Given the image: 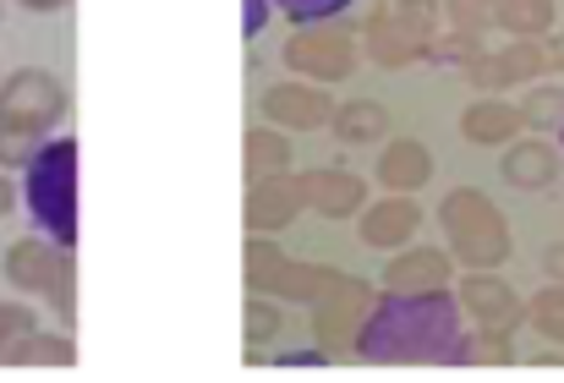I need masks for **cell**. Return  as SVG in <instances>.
<instances>
[{
    "label": "cell",
    "instance_id": "cell-1",
    "mask_svg": "<svg viewBox=\"0 0 564 383\" xmlns=\"http://www.w3.org/2000/svg\"><path fill=\"white\" fill-rule=\"evenodd\" d=\"M357 362L373 368H466L471 335L449 291H383L357 335Z\"/></svg>",
    "mask_w": 564,
    "mask_h": 383
},
{
    "label": "cell",
    "instance_id": "cell-2",
    "mask_svg": "<svg viewBox=\"0 0 564 383\" xmlns=\"http://www.w3.org/2000/svg\"><path fill=\"white\" fill-rule=\"evenodd\" d=\"M28 214L33 225L61 241V247H77V138H44V149L28 160Z\"/></svg>",
    "mask_w": 564,
    "mask_h": 383
},
{
    "label": "cell",
    "instance_id": "cell-3",
    "mask_svg": "<svg viewBox=\"0 0 564 383\" xmlns=\"http://www.w3.org/2000/svg\"><path fill=\"white\" fill-rule=\"evenodd\" d=\"M438 225H444L449 258L466 263V269H494V263H505V252H510V225H505V214L477 187L444 192Z\"/></svg>",
    "mask_w": 564,
    "mask_h": 383
},
{
    "label": "cell",
    "instance_id": "cell-4",
    "mask_svg": "<svg viewBox=\"0 0 564 383\" xmlns=\"http://www.w3.org/2000/svg\"><path fill=\"white\" fill-rule=\"evenodd\" d=\"M72 110V94L55 72L44 66H22L0 83V132H17V138H50Z\"/></svg>",
    "mask_w": 564,
    "mask_h": 383
},
{
    "label": "cell",
    "instance_id": "cell-5",
    "mask_svg": "<svg viewBox=\"0 0 564 383\" xmlns=\"http://www.w3.org/2000/svg\"><path fill=\"white\" fill-rule=\"evenodd\" d=\"M335 280H340V269L285 258V247H274L269 236H252V241H247V291H252V296H274V302H302V307H313Z\"/></svg>",
    "mask_w": 564,
    "mask_h": 383
},
{
    "label": "cell",
    "instance_id": "cell-6",
    "mask_svg": "<svg viewBox=\"0 0 564 383\" xmlns=\"http://www.w3.org/2000/svg\"><path fill=\"white\" fill-rule=\"evenodd\" d=\"M373 302H378L373 285H368V280H357V274H340V280L313 302V340L329 351V362L357 357V335H362V324H368Z\"/></svg>",
    "mask_w": 564,
    "mask_h": 383
},
{
    "label": "cell",
    "instance_id": "cell-7",
    "mask_svg": "<svg viewBox=\"0 0 564 383\" xmlns=\"http://www.w3.org/2000/svg\"><path fill=\"white\" fill-rule=\"evenodd\" d=\"M285 66L307 83H346L357 72V39L346 28H329V22H313V28H296L285 39Z\"/></svg>",
    "mask_w": 564,
    "mask_h": 383
},
{
    "label": "cell",
    "instance_id": "cell-8",
    "mask_svg": "<svg viewBox=\"0 0 564 383\" xmlns=\"http://www.w3.org/2000/svg\"><path fill=\"white\" fill-rule=\"evenodd\" d=\"M263 116L285 132H318L329 127L335 116V99H329V83H307V77H291V83H274L263 94Z\"/></svg>",
    "mask_w": 564,
    "mask_h": 383
},
{
    "label": "cell",
    "instance_id": "cell-9",
    "mask_svg": "<svg viewBox=\"0 0 564 383\" xmlns=\"http://www.w3.org/2000/svg\"><path fill=\"white\" fill-rule=\"evenodd\" d=\"M357 230H362V247L400 252V247H411L416 230H422V203H416L411 192H383L378 203H368V208L357 214Z\"/></svg>",
    "mask_w": 564,
    "mask_h": 383
},
{
    "label": "cell",
    "instance_id": "cell-10",
    "mask_svg": "<svg viewBox=\"0 0 564 383\" xmlns=\"http://www.w3.org/2000/svg\"><path fill=\"white\" fill-rule=\"evenodd\" d=\"M302 208H307L302 182L285 171V176L247 182V208H241V219H247V230H252V236H274V230H285Z\"/></svg>",
    "mask_w": 564,
    "mask_h": 383
},
{
    "label": "cell",
    "instance_id": "cell-11",
    "mask_svg": "<svg viewBox=\"0 0 564 383\" xmlns=\"http://www.w3.org/2000/svg\"><path fill=\"white\" fill-rule=\"evenodd\" d=\"M302 197L313 214L324 219H357L368 208V182L357 171H340V165H318V171H302Z\"/></svg>",
    "mask_w": 564,
    "mask_h": 383
},
{
    "label": "cell",
    "instance_id": "cell-12",
    "mask_svg": "<svg viewBox=\"0 0 564 383\" xmlns=\"http://www.w3.org/2000/svg\"><path fill=\"white\" fill-rule=\"evenodd\" d=\"M449 274H455V258H449V247L438 252V247H400V252H389V263H383V291H449Z\"/></svg>",
    "mask_w": 564,
    "mask_h": 383
},
{
    "label": "cell",
    "instance_id": "cell-13",
    "mask_svg": "<svg viewBox=\"0 0 564 383\" xmlns=\"http://www.w3.org/2000/svg\"><path fill=\"white\" fill-rule=\"evenodd\" d=\"M61 252H72V247H61V241H50V236H22V241H11L6 258H0L6 285L22 291V296H44V285H50Z\"/></svg>",
    "mask_w": 564,
    "mask_h": 383
},
{
    "label": "cell",
    "instance_id": "cell-14",
    "mask_svg": "<svg viewBox=\"0 0 564 383\" xmlns=\"http://www.w3.org/2000/svg\"><path fill=\"white\" fill-rule=\"evenodd\" d=\"M362 50L373 55L383 72H400V66H416V61H427V44H422L416 33H405L383 0H378L373 11H368V39H362Z\"/></svg>",
    "mask_w": 564,
    "mask_h": 383
},
{
    "label": "cell",
    "instance_id": "cell-15",
    "mask_svg": "<svg viewBox=\"0 0 564 383\" xmlns=\"http://www.w3.org/2000/svg\"><path fill=\"white\" fill-rule=\"evenodd\" d=\"M460 313L466 318H477L482 329H516V318H521V302L510 296V285H499V280H488L482 269H471L466 280H460Z\"/></svg>",
    "mask_w": 564,
    "mask_h": 383
},
{
    "label": "cell",
    "instance_id": "cell-16",
    "mask_svg": "<svg viewBox=\"0 0 564 383\" xmlns=\"http://www.w3.org/2000/svg\"><path fill=\"white\" fill-rule=\"evenodd\" d=\"M433 182V154H427V143H416V138H394V143H383V154H378V187L383 192H416Z\"/></svg>",
    "mask_w": 564,
    "mask_h": 383
},
{
    "label": "cell",
    "instance_id": "cell-17",
    "mask_svg": "<svg viewBox=\"0 0 564 383\" xmlns=\"http://www.w3.org/2000/svg\"><path fill=\"white\" fill-rule=\"evenodd\" d=\"M329 127H335V138H340L346 149H368V143H383V138H389V110H383L378 99H351V105H335Z\"/></svg>",
    "mask_w": 564,
    "mask_h": 383
},
{
    "label": "cell",
    "instance_id": "cell-18",
    "mask_svg": "<svg viewBox=\"0 0 564 383\" xmlns=\"http://www.w3.org/2000/svg\"><path fill=\"white\" fill-rule=\"evenodd\" d=\"M241 154H247V182H263V176H285L291 171V138H285V127H252L247 138H241Z\"/></svg>",
    "mask_w": 564,
    "mask_h": 383
},
{
    "label": "cell",
    "instance_id": "cell-19",
    "mask_svg": "<svg viewBox=\"0 0 564 383\" xmlns=\"http://www.w3.org/2000/svg\"><path fill=\"white\" fill-rule=\"evenodd\" d=\"M72 362H77L72 335H44V329L22 335V340H17V351L6 357V368H72Z\"/></svg>",
    "mask_w": 564,
    "mask_h": 383
},
{
    "label": "cell",
    "instance_id": "cell-20",
    "mask_svg": "<svg viewBox=\"0 0 564 383\" xmlns=\"http://www.w3.org/2000/svg\"><path fill=\"white\" fill-rule=\"evenodd\" d=\"M521 121H527V116H516L510 105H499V99H477V105L460 116V132H466L471 143H505Z\"/></svg>",
    "mask_w": 564,
    "mask_h": 383
},
{
    "label": "cell",
    "instance_id": "cell-21",
    "mask_svg": "<svg viewBox=\"0 0 564 383\" xmlns=\"http://www.w3.org/2000/svg\"><path fill=\"white\" fill-rule=\"evenodd\" d=\"M241 329H247V357L252 362H263V346H274L280 340V307H274V296H247V313H241Z\"/></svg>",
    "mask_w": 564,
    "mask_h": 383
},
{
    "label": "cell",
    "instance_id": "cell-22",
    "mask_svg": "<svg viewBox=\"0 0 564 383\" xmlns=\"http://www.w3.org/2000/svg\"><path fill=\"white\" fill-rule=\"evenodd\" d=\"M554 171H560V160H554L543 143L510 149V160H505V176H510L516 187H543V182H554Z\"/></svg>",
    "mask_w": 564,
    "mask_h": 383
},
{
    "label": "cell",
    "instance_id": "cell-23",
    "mask_svg": "<svg viewBox=\"0 0 564 383\" xmlns=\"http://www.w3.org/2000/svg\"><path fill=\"white\" fill-rule=\"evenodd\" d=\"M44 302H50V313L72 329L77 324V258L72 252H61V263H55V274H50V285H44Z\"/></svg>",
    "mask_w": 564,
    "mask_h": 383
},
{
    "label": "cell",
    "instance_id": "cell-24",
    "mask_svg": "<svg viewBox=\"0 0 564 383\" xmlns=\"http://www.w3.org/2000/svg\"><path fill=\"white\" fill-rule=\"evenodd\" d=\"M389 11H394V22H400L405 33H416V39L427 44V61H433V44H438V28H444L438 0H389Z\"/></svg>",
    "mask_w": 564,
    "mask_h": 383
},
{
    "label": "cell",
    "instance_id": "cell-25",
    "mask_svg": "<svg viewBox=\"0 0 564 383\" xmlns=\"http://www.w3.org/2000/svg\"><path fill=\"white\" fill-rule=\"evenodd\" d=\"M33 329H39V313H33L28 302H17V296L0 302V362H6V357L17 351V340L33 335Z\"/></svg>",
    "mask_w": 564,
    "mask_h": 383
},
{
    "label": "cell",
    "instance_id": "cell-26",
    "mask_svg": "<svg viewBox=\"0 0 564 383\" xmlns=\"http://www.w3.org/2000/svg\"><path fill=\"white\" fill-rule=\"evenodd\" d=\"M357 0H274V11L296 28H313V22H335L340 11H351Z\"/></svg>",
    "mask_w": 564,
    "mask_h": 383
},
{
    "label": "cell",
    "instance_id": "cell-27",
    "mask_svg": "<svg viewBox=\"0 0 564 383\" xmlns=\"http://www.w3.org/2000/svg\"><path fill=\"white\" fill-rule=\"evenodd\" d=\"M499 22L510 33H543L549 28V0H499Z\"/></svg>",
    "mask_w": 564,
    "mask_h": 383
},
{
    "label": "cell",
    "instance_id": "cell-28",
    "mask_svg": "<svg viewBox=\"0 0 564 383\" xmlns=\"http://www.w3.org/2000/svg\"><path fill=\"white\" fill-rule=\"evenodd\" d=\"M44 149V138H17V132H0V171H28V160Z\"/></svg>",
    "mask_w": 564,
    "mask_h": 383
},
{
    "label": "cell",
    "instance_id": "cell-29",
    "mask_svg": "<svg viewBox=\"0 0 564 383\" xmlns=\"http://www.w3.org/2000/svg\"><path fill=\"white\" fill-rule=\"evenodd\" d=\"M532 324H538L543 335H560L564 340V291H549V296L532 302Z\"/></svg>",
    "mask_w": 564,
    "mask_h": 383
},
{
    "label": "cell",
    "instance_id": "cell-30",
    "mask_svg": "<svg viewBox=\"0 0 564 383\" xmlns=\"http://www.w3.org/2000/svg\"><path fill=\"white\" fill-rule=\"evenodd\" d=\"M438 6H444L449 28H466V33H477V28L488 22V0H438Z\"/></svg>",
    "mask_w": 564,
    "mask_h": 383
},
{
    "label": "cell",
    "instance_id": "cell-31",
    "mask_svg": "<svg viewBox=\"0 0 564 383\" xmlns=\"http://www.w3.org/2000/svg\"><path fill=\"white\" fill-rule=\"evenodd\" d=\"M564 116V94H538L527 99V121H560Z\"/></svg>",
    "mask_w": 564,
    "mask_h": 383
},
{
    "label": "cell",
    "instance_id": "cell-32",
    "mask_svg": "<svg viewBox=\"0 0 564 383\" xmlns=\"http://www.w3.org/2000/svg\"><path fill=\"white\" fill-rule=\"evenodd\" d=\"M269 6H274V0H241V33H247V39H258V33H263Z\"/></svg>",
    "mask_w": 564,
    "mask_h": 383
},
{
    "label": "cell",
    "instance_id": "cell-33",
    "mask_svg": "<svg viewBox=\"0 0 564 383\" xmlns=\"http://www.w3.org/2000/svg\"><path fill=\"white\" fill-rule=\"evenodd\" d=\"M22 11H39V17H50V11H61V6H72V0H17Z\"/></svg>",
    "mask_w": 564,
    "mask_h": 383
},
{
    "label": "cell",
    "instance_id": "cell-34",
    "mask_svg": "<svg viewBox=\"0 0 564 383\" xmlns=\"http://www.w3.org/2000/svg\"><path fill=\"white\" fill-rule=\"evenodd\" d=\"M11 208H17V192H11V176H6V171H0V219H6V214H11Z\"/></svg>",
    "mask_w": 564,
    "mask_h": 383
}]
</instances>
